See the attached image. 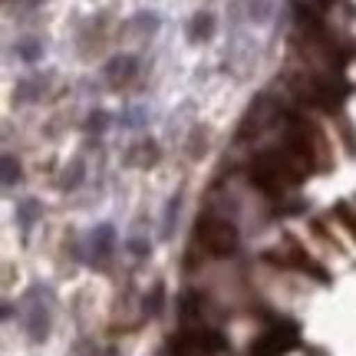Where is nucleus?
<instances>
[{"instance_id":"nucleus-1","label":"nucleus","mask_w":356,"mask_h":356,"mask_svg":"<svg viewBox=\"0 0 356 356\" xmlns=\"http://www.w3.org/2000/svg\"><path fill=\"white\" fill-rule=\"evenodd\" d=\"M198 241H202L204 251H211L218 257H228L238 251V231H234V225L228 218L204 215L198 221Z\"/></svg>"},{"instance_id":"nucleus-2","label":"nucleus","mask_w":356,"mask_h":356,"mask_svg":"<svg viewBox=\"0 0 356 356\" xmlns=\"http://www.w3.org/2000/svg\"><path fill=\"white\" fill-rule=\"evenodd\" d=\"M221 350H225L221 333L204 330V327H188V330H181L178 337H172V343H168V353L172 356H215Z\"/></svg>"},{"instance_id":"nucleus-3","label":"nucleus","mask_w":356,"mask_h":356,"mask_svg":"<svg viewBox=\"0 0 356 356\" xmlns=\"http://www.w3.org/2000/svg\"><path fill=\"white\" fill-rule=\"evenodd\" d=\"M297 343V330H293L291 323H284V327H274V330L261 333L251 346V356H287V350Z\"/></svg>"},{"instance_id":"nucleus-4","label":"nucleus","mask_w":356,"mask_h":356,"mask_svg":"<svg viewBox=\"0 0 356 356\" xmlns=\"http://www.w3.org/2000/svg\"><path fill=\"white\" fill-rule=\"evenodd\" d=\"M277 102L270 99V96H257L254 106H251V113H248V119H244V136H251V132H264L274 119H277Z\"/></svg>"},{"instance_id":"nucleus-5","label":"nucleus","mask_w":356,"mask_h":356,"mask_svg":"<svg viewBox=\"0 0 356 356\" xmlns=\"http://www.w3.org/2000/svg\"><path fill=\"white\" fill-rule=\"evenodd\" d=\"M136 70H139V60H136V56H129V53L113 56L109 66H106V83L113 89H122V86H129V79L136 76Z\"/></svg>"},{"instance_id":"nucleus-6","label":"nucleus","mask_w":356,"mask_h":356,"mask_svg":"<svg viewBox=\"0 0 356 356\" xmlns=\"http://www.w3.org/2000/svg\"><path fill=\"white\" fill-rule=\"evenodd\" d=\"M26 333H30L33 343H43L47 333H50V310L37 300V293H33V304H30V314H26Z\"/></svg>"},{"instance_id":"nucleus-7","label":"nucleus","mask_w":356,"mask_h":356,"mask_svg":"<svg viewBox=\"0 0 356 356\" xmlns=\"http://www.w3.org/2000/svg\"><path fill=\"white\" fill-rule=\"evenodd\" d=\"M215 37V17L211 13H195L191 17V24H188V40L191 43H204V40H211Z\"/></svg>"},{"instance_id":"nucleus-8","label":"nucleus","mask_w":356,"mask_h":356,"mask_svg":"<svg viewBox=\"0 0 356 356\" xmlns=\"http://www.w3.org/2000/svg\"><path fill=\"white\" fill-rule=\"evenodd\" d=\"M89 244H92V254L99 257V261H102V257L113 254V244H115V231H113V225H99V228L92 231Z\"/></svg>"},{"instance_id":"nucleus-9","label":"nucleus","mask_w":356,"mask_h":356,"mask_svg":"<svg viewBox=\"0 0 356 356\" xmlns=\"http://www.w3.org/2000/svg\"><path fill=\"white\" fill-rule=\"evenodd\" d=\"M178 317L181 323H191V320H202V297L195 291H185L181 300H178Z\"/></svg>"},{"instance_id":"nucleus-10","label":"nucleus","mask_w":356,"mask_h":356,"mask_svg":"<svg viewBox=\"0 0 356 356\" xmlns=\"http://www.w3.org/2000/svg\"><path fill=\"white\" fill-rule=\"evenodd\" d=\"M43 86H47V79L40 76V73L37 76H24L20 83H17V89H13V96H17L20 102H33L40 92H43Z\"/></svg>"},{"instance_id":"nucleus-11","label":"nucleus","mask_w":356,"mask_h":356,"mask_svg":"<svg viewBox=\"0 0 356 356\" xmlns=\"http://www.w3.org/2000/svg\"><path fill=\"white\" fill-rule=\"evenodd\" d=\"M40 218V202H33V198H26V202L17 204V225H20V231H30L33 228V221Z\"/></svg>"},{"instance_id":"nucleus-12","label":"nucleus","mask_w":356,"mask_h":356,"mask_svg":"<svg viewBox=\"0 0 356 356\" xmlns=\"http://www.w3.org/2000/svg\"><path fill=\"white\" fill-rule=\"evenodd\" d=\"M17 56H20L24 63H37L40 56H43V40H37V37L20 40V43H17Z\"/></svg>"},{"instance_id":"nucleus-13","label":"nucleus","mask_w":356,"mask_h":356,"mask_svg":"<svg viewBox=\"0 0 356 356\" xmlns=\"http://www.w3.org/2000/svg\"><path fill=\"white\" fill-rule=\"evenodd\" d=\"M132 30H139L142 37H152L155 30H159V13H136L132 17Z\"/></svg>"},{"instance_id":"nucleus-14","label":"nucleus","mask_w":356,"mask_h":356,"mask_svg":"<svg viewBox=\"0 0 356 356\" xmlns=\"http://www.w3.org/2000/svg\"><path fill=\"white\" fill-rule=\"evenodd\" d=\"M270 13H274V0H251V3H248V17H251L254 24H267Z\"/></svg>"},{"instance_id":"nucleus-15","label":"nucleus","mask_w":356,"mask_h":356,"mask_svg":"<svg viewBox=\"0 0 356 356\" xmlns=\"http://www.w3.org/2000/svg\"><path fill=\"white\" fill-rule=\"evenodd\" d=\"M178 208H181V195H175L165 208V221H162V238H172V231H175V221H178Z\"/></svg>"},{"instance_id":"nucleus-16","label":"nucleus","mask_w":356,"mask_h":356,"mask_svg":"<svg viewBox=\"0 0 356 356\" xmlns=\"http://www.w3.org/2000/svg\"><path fill=\"white\" fill-rule=\"evenodd\" d=\"M20 181V162L13 155H3V188H10Z\"/></svg>"},{"instance_id":"nucleus-17","label":"nucleus","mask_w":356,"mask_h":356,"mask_svg":"<svg viewBox=\"0 0 356 356\" xmlns=\"http://www.w3.org/2000/svg\"><path fill=\"white\" fill-rule=\"evenodd\" d=\"M79 181H83V159H76V162L63 172V188H76Z\"/></svg>"},{"instance_id":"nucleus-18","label":"nucleus","mask_w":356,"mask_h":356,"mask_svg":"<svg viewBox=\"0 0 356 356\" xmlns=\"http://www.w3.org/2000/svg\"><path fill=\"white\" fill-rule=\"evenodd\" d=\"M142 122V109H129V113H122V126L126 129H139Z\"/></svg>"},{"instance_id":"nucleus-19","label":"nucleus","mask_w":356,"mask_h":356,"mask_svg":"<svg viewBox=\"0 0 356 356\" xmlns=\"http://www.w3.org/2000/svg\"><path fill=\"white\" fill-rule=\"evenodd\" d=\"M145 307H149V314H159V307H162V287H155L152 300H145Z\"/></svg>"},{"instance_id":"nucleus-20","label":"nucleus","mask_w":356,"mask_h":356,"mask_svg":"<svg viewBox=\"0 0 356 356\" xmlns=\"http://www.w3.org/2000/svg\"><path fill=\"white\" fill-rule=\"evenodd\" d=\"M337 215H340L346 225H350V231H353V238H356V218L350 215V208H346V204H340V208H337Z\"/></svg>"},{"instance_id":"nucleus-21","label":"nucleus","mask_w":356,"mask_h":356,"mask_svg":"<svg viewBox=\"0 0 356 356\" xmlns=\"http://www.w3.org/2000/svg\"><path fill=\"white\" fill-rule=\"evenodd\" d=\"M129 251H132V254H149V244L142 241V238H132V241H129Z\"/></svg>"}]
</instances>
